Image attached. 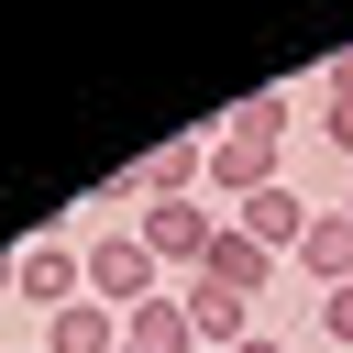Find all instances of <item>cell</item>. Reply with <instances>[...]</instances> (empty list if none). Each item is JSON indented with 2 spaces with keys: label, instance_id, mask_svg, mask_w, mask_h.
Returning <instances> with one entry per match:
<instances>
[{
  "label": "cell",
  "instance_id": "6da1fadb",
  "mask_svg": "<svg viewBox=\"0 0 353 353\" xmlns=\"http://www.w3.org/2000/svg\"><path fill=\"white\" fill-rule=\"evenodd\" d=\"M132 232H143V254H154V265H188V276H199V265H210V243H221V210H199V199H154Z\"/></svg>",
  "mask_w": 353,
  "mask_h": 353
},
{
  "label": "cell",
  "instance_id": "7a4b0ae2",
  "mask_svg": "<svg viewBox=\"0 0 353 353\" xmlns=\"http://www.w3.org/2000/svg\"><path fill=\"white\" fill-rule=\"evenodd\" d=\"M11 287L55 320V309H77V298H88V254H77V243H22V254H11Z\"/></svg>",
  "mask_w": 353,
  "mask_h": 353
},
{
  "label": "cell",
  "instance_id": "3957f363",
  "mask_svg": "<svg viewBox=\"0 0 353 353\" xmlns=\"http://www.w3.org/2000/svg\"><path fill=\"white\" fill-rule=\"evenodd\" d=\"M88 298H99V309H143V298H154L143 232H99V243H88Z\"/></svg>",
  "mask_w": 353,
  "mask_h": 353
},
{
  "label": "cell",
  "instance_id": "277c9868",
  "mask_svg": "<svg viewBox=\"0 0 353 353\" xmlns=\"http://www.w3.org/2000/svg\"><path fill=\"white\" fill-rule=\"evenodd\" d=\"M210 188L243 210L254 188H276V143H265V132H243V121H221V132H210Z\"/></svg>",
  "mask_w": 353,
  "mask_h": 353
},
{
  "label": "cell",
  "instance_id": "5b68a950",
  "mask_svg": "<svg viewBox=\"0 0 353 353\" xmlns=\"http://www.w3.org/2000/svg\"><path fill=\"white\" fill-rule=\"evenodd\" d=\"M298 276L331 298V287H353V210H309V232H298Z\"/></svg>",
  "mask_w": 353,
  "mask_h": 353
},
{
  "label": "cell",
  "instance_id": "8992f818",
  "mask_svg": "<svg viewBox=\"0 0 353 353\" xmlns=\"http://www.w3.org/2000/svg\"><path fill=\"white\" fill-rule=\"evenodd\" d=\"M232 232H254L265 254H298V232H309V199H298V188L276 176V188H254V199L232 210Z\"/></svg>",
  "mask_w": 353,
  "mask_h": 353
},
{
  "label": "cell",
  "instance_id": "52a82bcc",
  "mask_svg": "<svg viewBox=\"0 0 353 353\" xmlns=\"http://www.w3.org/2000/svg\"><path fill=\"white\" fill-rule=\"evenodd\" d=\"M199 276H210V287H232V298H265V287H276V254H265L254 232H232V221H221V243H210V265H199Z\"/></svg>",
  "mask_w": 353,
  "mask_h": 353
},
{
  "label": "cell",
  "instance_id": "ba28073f",
  "mask_svg": "<svg viewBox=\"0 0 353 353\" xmlns=\"http://www.w3.org/2000/svg\"><path fill=\"white\" fill-rule=\"evenodd\" d=\"M188 331H199L210 353H232V342H254V298H232V287L188 276Z\"/></svg>",
  "mask_w": 353,
  "mask_h": 353
},
{
  "label": "cell",
  "instance_id": "9c48e42d",
  "mask_svg": "<svg viewBox=\"0 0 353 353\" xmlns=\"http://www.w3.org/2000/svg\"><path fill=\"white\" fill-rule=\"evenodd\" d=\"M199 176H210V143H188V132H176V143H154V154L132 165V199H188Z\"/></svg>",
  "mask_w": 353,
  "mask_h": 353
},
{
  "label": "cell",
  "instance_id": "30bf717a",
  "mask_svg": "<svg viewBox=\"0 0 353 353\" xmlns=\"http://www.w3.org/2000/svg\"><path fill=\"white\" fill-rule=\"evenodd\" d=\"M121 342H132V353H188V342H199V331H188V287H176V298L121 309Z\"/></svg>",
  "mask_w": 353,
  "mask_h": 353
},
{
  "label": "cell",
  "instance_id": "8fae6325",
  "mask_svg": "<svg viewBox=\"0 0 353 353\" xmlns=\"http://www.w3.org/2000/svg\"><path fill=\"white\" fill-rule=\"evenodd\" d=\"M44 353H121V309H99V298L55 309V320H44Z\"/></svg>",
  "mask_w": 353,
  "mask_h": 353
},
{
  "label": "cell",
  "instance_id": "7c38bea8",
  "mask_svg": "<svg viewBox=\"0 0 353 353\" xmlns=\"http://www.w3.org/2000/svg\"><path fill=\"white\" fill-rule=\"evenodd\" d=\"M221 121H243V132L287 143V121H298V110H287V88H254V99H243V110H221Z\"/></svg>",
  "mask_w": 353,
  "mask_h": 353
},
{
  "label": "cell",
  "instance_id": "4fadbf2b",
  "mask_svg": "<svg viewBox=\"0 0 353 353\" xmlns=\"http://www.w3.org/2000/svg\"><path fill=\"white\" fill-rule=\"evenodd\" d=\"M320 331H331V342L353 353V287H331V298H320Z\"/></svg>",
  "mask_w": 353,
  "mask_h": 353
},
{
  "label": "cell",
  "instance_id": "5bb4252c",
  "mask_svg": "<svg viewBox=\"0 0 353 353\" xmlns=\"http://www.w3.org/2000/svg\"><path fill=\"white\" fill-rule=\"evenodd\" d=\"M320 88H331V99H342V110H353V44H342V55H331V66H320Z\"/></svg>",
  "mask_w": 353,
  "mask_h": 353
},
{
  "label": "cell",
  "instance_id": "9a60e30c",
  "mask_svg": "<svg viewBox=\"0 0 353 353\" xmlns=\"http://www.w3.org/2000/svg\"><path fill=\"white\" fill-rule=\"evenodd\" d=\"M232 353H287V342H276V331H254V342H232Z\"/></svg>",
  "mask_w": 353,
  "mask_h": 353
},
{
  "label": "cell",
  "instance_id": "2e32d148",
  "mask_svg": "<svg viewBox=\"0 0 353 353\" xmlns=\"http://www.w3.org/2000/svg\"><path fill=\"white\" fill-rule=\"evenodd\" d=\"M121 353H132V342H121Z\"/></svg>",
  "mask_w": 353,
  "mask_h": 353
},
{
  "label": "cell",
  "instance_id": "e0dca14e",
  "mask_svg": "<svg viewBox=\"0 0 353 353\" xmlns=\"http://www.w3.org/2000/svg\"><path fill=\"white\" fill-rule=\"evenodd\" d=\"M342 210H353V199H342Z\"/></svg>",
  "mask_w": 353,
  "mask_h": 353
}]
</instances>
